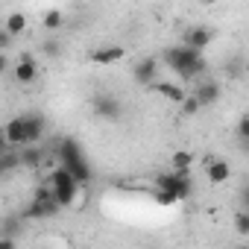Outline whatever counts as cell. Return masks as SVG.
I'll return each instance as SVG.
<instances>
[{"label":"cell","instance_id":"cell-1","mask_svg":"<svg viewBox=\"0 0 249 249\" xmlns=\"http://www.w3.org/2000/svg\"><path fill=\"white\" fill-rule=\"evenodd\" d=\"M161 59H164V65L170 68V71H176L182 79H205V73H208V59L202 56V53H194V50H188V47H167L164 53H161Z\"/></svg>","mask_w":249,"mask_h":249},{"label":"cell","instance_id":"cell-2","mask_svg":"<svg viewBox=\"0 0 249 249\" xmlns=\"http://www.w3.org/2000/svg\"><path fill=\"white\" fill-rule=\"evenodd\" d=\"M56 156H59V167H62V170H68L79 188H82V185H88V182L94 179V170H91V164H88V159H85L82 147H79L73 138H62V141H59V147H56Z\"/></svg>","mask_w":249,"mask_h":249},{"label":"cell","instance_id":"cell-3","mask_svg":"<svg viewBox=\"0 0 249 249\" xmlns=\"http://www.w3.org/2000/svg\"><path fill=\"white\" fill-rule=\"evenodd\" d=\"M47 185H50V191H53V199H56V205H59V208H68V205H73V202H76V196H79V191H82V188L73 182V176H71L68 170H62V167H56V170L50 173Z\"/></svg>","mask_w":249,"mask_h":249},{"label":"cell","instance_id":"cell-4","mask_svg":"<svg viewBox=\"0 0 249 249\" xmlns=\"http://www.w3.org/2000/svg\"><path fill=\"white\" fill-rule=\"evenodd\" d=\"M156 191H167L176 196V202L188 199L194 194V182L188 173H176V170H167V173H159L156 176Z\"/></svg>","mask_w":249,"mask_h":249},{"label":"cell","instance_id":"cell-5","mask_svg":"<svg viewBox=\"0 0 249 249\" xmlns=\"http://www.w3.org/2000/svg\"><path fill=\"white\" fill-rule=\"evenodd\" d=\"M91 111H94L100 120L117 123V120L123 117V103H120L114 94H108V91H100V94H94V97H91Z\"/></svg>","mask_w":249,"mask_h":249},{"label":"cell","instance_id":"cell-6","mask_svg":"<svg viewBox=\"0 0 249 249\" xmlns=\"http://www.w3.org/2000/svg\"><path fill=\"white\" fill-rule=\"evenodd\" d=\"M211 41H214V30H211V27H202V24L188 27L185 36H182V47H188V50H194V53H202Z\"/></svg>","mask_w":249,"mask_h":249},{"label":"cell","instance_id":"cell-7","mask_svg":"<svg viewBox=\"0 0 249 249\" xmlns=\"http://www.w3.org/2000/svg\"><path fill=\"white\" fill-rule=\"evenodd\" d=\"M132 79H135L138 85H144V88L156 85V82H159V59H156V56L138 59V62L132 65Z\"/></svg>","mask_w":249,"mask_h":249},{"label":"cell","instance_id":"cell-8","mask_svg":"<svg viewBox=\"0 0 249 249\" xmlns=\"http://www.w3.org/2000/svg\"><path fill=\"white\" fill-rule=\"evenodd\" d=\"M12 76H15V82H21V85H33V82L38 79V62H36V56H33V53H21L18 62L12 65Z\"/></svg>","mask_w":249,"mask_h":249},{"label":"cell","instance_id":"cell-9","mask_svg":"<svg viewBox=\"0 0 249 249\" xmlns=\"http://www.w3.org/2000/svg\"><path fill=\"white\" fill-rule=\"evenodd\" d=\"M24 117V129H27V147H38L44 132H47V120L44 114L38 111H30V114H21Z\"/></svg>","mask_w":249,"mask_h":249},{"label":"cell","instance_id":"cell-10","mask_svg":"<svg viewBox=\"0 0 249 249\" xmlns=\"http://www.w3.org/2000/svg\"><path fill=\"white\" fill-rule=\"evenodd\" d=\"M220 94H223L220 82H214V79H199L191 97H194V100L199 103V108H205V106H214V103L220 100Z\"/></svg>","mask_w":249,"mask_h":249},{"label":"cell","instance_id":"cell-11","mask_svg":"<svg viewBox=\"0 0 249 249\" xmlns=\"http://www.w3.org/2000/svg\"><path fill=\"white\" fill-rule=\"evenodd\" d=\"M0 132H3V138H6V144H9L12 150H24V147H27V129H24V117H21V114L12 117Z\"/></svg>","mask_w":249,"mask_h":249},{"label":"cell","instance_id":"cell-12","mask_svg":"<svg viewBox=\"0 0 249 249\" xmlns=\"http://www.w3.org/2000/svg\"><path fill=\"white\" fill-rule=\"evenodd\" d=\"M62 208L56 205V202H36V199H30V205L21 211V220H50V217H56Z\"/></svg>","mask_w":249,"mask_h":249},{"label":"cell","instance_id":"cell-13","mask_svg":"<svg viewBox=\"0 0 249 249\" xmlns=\"http://www.w3.org/2000/svg\"><path fill=\"white\" fill-rule=\"evenodd\" d=\"M205 176L211 185H223L231 179V167L226 164V159H208L205 161Z\"/></svg>","mask_w":249,"mask_h":249},{"label":"cell","instance_id":"cell-14","mask_svg":"<svg viewBox=\"0 0 249 249\" xmlns=\"http://www.w3.org/2000/svg\"><path fill=\"white\" fill-rule=\"evenodd\" d=\"M123 56H126V50H123V47L108 44V47H97V50L88 56V62H91V65H114V62H120Z\"/></svg>","mask_w":249,"mask_h":249},{"label":"cell","instance_id":"cell-15","mask_svg":"<svg viewBox=\"0 0 249 249\" xmlns=\"http://www.w3.org/2000/svg\"><path fill=\"white\" fill-rule=\"evenodd\" d=\"M18 159H21V167H30V170H38V167L44 164V159H47V153H44V147L38 144V147H24V150H18Z\"/></svg>","mask_w":249,"mask_h":249},{"label":"cell","instance_id":"cell-16","mask_svg":"<svg viewBox=\"0 0 249 249\" xmlns=\"http://www.w3.org/2000/svg\"><path fill=\"white\" fill-rule=\"evenodd\" d=\"M27 24H30V21H27V15H24V12H9V15H6V21H3V30L15 38V36H21V33L27 30Z\"/></svg>","mask_w":249,"mask_h":249},{"label":"cell","instance_id":"cell-17","mask_svg":"<svg viewBox=\"0 0 249 249\" xmlns=\"http://www.w3.org/2000/svg\"><path fill=\"white\" fill-rule=\"evenodd\" d=\"M150 88H153L156 94L167 97L170 103H182V100H185V91H182L179 85H173V82H161V79H159V82H156V85H150Z\"/></svg>","mask_w":249,"mask_h":249},{"label":"cell","instance_id":"cell-18","mask_svg":"<svg viewBox=\"0 0 249 249\" xmlns=\"http://www.w3.org/2000/svg\"><path fill=\"white\" fill-rule=\"evenodd\" d=\"M41 27H44L47 33H59V30L65 27V12H62V9H47L44 18H41Z\"/></svg>","mask_w":249,"mask_h":249},{"label":"cell","instance_id":"cell-19","mask_svg":"<svg viewBox=\"0 0 249 249\" xmlns=\"http://www.w3.org/2000/svg\"><path fill=\"white\" fill-rule=\"evenodd\" d=\"M170 164H173L176 173H188V167L194 164V153H188V150H176L173 159H170Z\"/></svg>","mask_w":249,"mask_h":249},{"label":"cell","instance_id":"cell-20","mask_svg":"<svg viewBox=\"0 0 249 249\" xmlns=\"http://www.w3.org/2000/svg\"><path fill=\"white\" fill-rule=\"evenodd\" d=\"M41 56H47V59H59L62 53H65V44H62V38H47V41H41Z\"/></svg>","mask_w":249,"mask_h":249},{"label":"cell","instance_id":"cell-21","mask_svg":"<svg viewBox=\"0 0 249 249\" xmlns=\"http://www.w3.org/2000/svg\"><path fill=\"white\" fill-rule=\"evenodd\" d=\"M0 164H3V173H12V170H18V167H21L18 150H9V153H3V156H0Z\"/></svg>","mask_w":249,"mask_h":249},{"label":"cell","instance_id":"cell-22","mask_svg":"<svg viewBox=\"0 0 249 249\" xmlns=\"http://www.w3.org/2000/svg\"><path fill=\"white\" fill-rule=\"evenodd\" d=\"M234 231H237L240 237H243V234H249V211H243V208H240V211L234 214Z\"/></svg>","mask_w":249,"mask_h":249},{"label":"cell","instance_id":"cell-23","mask_svg":"<svg viewBox=\"0 0 249 249\" xmlns=\"http://www.w3.org/2000/svg\"><path fill=\"white\" fill-rule=\"evenodd\" d=\"M237 141H240V150H246V141H249V117L240 114L237 120Z\"/></svg>","mask_w":249,"mask_h":249},{"label":"cell","instance_id":"cell-24","mask_svg":"<svg viewBox=\"0 0 249 249\" xmlns=\"http://www.w3.org/2000/svg\"><path fill=\"white\" fill-rule=\"evenodd\" d=\"M179 108H182V114H185V117H191V114H196V111H199V103H196L191 94H185V100L179 103Z\"/></svg>","mask_w":249,"mask_h":249},{"label":"cell","instance_id":"cell-25","mask_svg":"<svg viewBox=\"0 0 249 249\" xmlns=\"http://www.w3.org/2000/svg\"><path fill=\"white\" fill-rule=\"evenodd\" d=\"M33 199H36V202H56V199H53L50 185H38V188H36V194H33Z\"/></svg>","mask_w":249,"mask_h":249},{"label":"cell","instance_id":"cell-26","mask_svg":"<svg viewBox=\"0 0 249 249\" xmlns=\"http://www.w3.org/2000/svg\"><path fill=\"white\" fill-rule=\"evenodd\" d=\"M226 73H229V76H240V73H243V59H240V56L231 59V62L226 65Z\"/></svg>","mask_w":249,"mask_h":249},{"label":"cell","instance_id":"cell-27","mask_svg":"<svg viewBox=\"0 0 249 249\" xmlns=\"http://www.w3.org/2000/svg\"><path fill=\"white\" fill-rule=\"evenodd\" d=\"M12 44H15V38H12V36H9V33L3 30V27H0V53H6V50H9Z\"/></svg>","mask_w":249,"mask_h":249},{"label":"cell","instance_id":"cell-28","mask_svg":"<svg viewBox=\"0 0 249 249\" xmlns=\"http://www.w3.org/2000/svg\"><path fill=\"white\" fill-rule=\"evenodd\" d=\"M156 199H159L161 205H176V196L167 194V191H156Z\"/></svg>","mask_w":249,"mask_h":249},{"label":"cell","instance_id":"cell-29","mask_svg":"<svg viewBox=\"0 0 249 249\" xmlns=\"http://www.w3.org/2000/svg\"><path fill=\"white\" fill-rule=\"evenodd\" d=\"M6 71H12V62H9V56H6V53H0V76H3Z\"/></svg>","mask_w":249,"mask_h":249},{"label":"cell","instance_id":"cell-30","mask_svg":"<svg viewBox=\"0 0 249 249\" xmlns=\"http://www.w3.org/2000/svg\"><path fill=\"white\" fill-rule=\"evenodd\" d=\"M0 249H18L15 237H0Z\"/></svg>","mask_w":249,"mask_h":249},{"label":"cell","instance_id":"cell-31","mask_svg":"<svg viewBox=\"0 0 249 249\" xmlns=\"http://www.w3.org/2000/svg\"><path fill=\"white\" fill-rule=\"evenodd\" d=\"M9 150H12V147L6 144V138H3V132H0V156H3V153H9Z\"/></svg>","mask_w":249,"mask_h":249},{"label":"cell","instance_id":"cell-32","mask_svg":"<svg viewBox=\"0 0 249 249\" xmlns=\"http://www.w3.org/2000/svg\"><path fill=\"white\" fill-rule=\"evenodd\" d=\"M234 249H249V246H246V243H240V246H234Z\"/></svg>","mask_w":249,"mask_h":249},{"label":"cell","instance_id":"cell-33","mask_svg":"<svg viewBox=\"0 0 249 249\" xmlns=\"http://www.w3.org/2000/svg\"><path fill=\"white\" fill-rule=\"evenodd\" d=\"M0 176H6V173H3V164H0Z\"/></svg>","mask_w":249,"mask_h":249}]
</instances>
